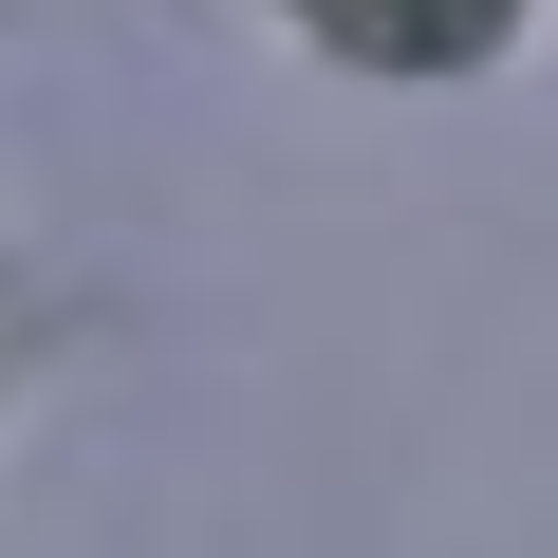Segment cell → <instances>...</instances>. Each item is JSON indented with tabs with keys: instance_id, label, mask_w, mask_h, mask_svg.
<instances>
[{
	"instance_id": "obj_1",
	"label": "cell",
	"mask_w": 558,
	"mask_h": 558,
	"mask_svg": "<svg viewBox=\"0 0 558 558\" xmlns=\"http://www.w3.org/2000/svg\"><path fill=\"white\" fill-rule=\"evenodd\" d=\"M317 20H354V38H373V0H317ZM484 20H502V0H410V57H465Z\"/></svg>"
}]
</instances>
